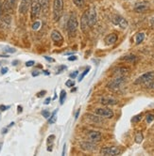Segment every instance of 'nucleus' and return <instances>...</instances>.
<instances>
[{
    "label": "nucleus",
    "mask_w": 154,
    "mask_h": 156,
    "mask_svg": "<svg viewBox=\"0 0 154 156\" xmlns=\"http://www.w3.org/2000/svg\"><path fill=\"white\" fill-rule=\"evenodd\" d=\"M40 27H41V22L36 21V22H34V23H33V25H32V29H33V30H38L40 28Z\"/></svg>",
    "instance_id": "obj_30"
},
{
    "label": "nucleus",
    "mask_w": 154,
    "mask_h": 156,
    "mask_svg": "<svg viewBox=\"0 0 154 156\" xmlns=\"http://www.w3.org/2000/svg\"><path fill=\"white\" fill-rule=\"evenodd\" d=\"M3 12H4V4L2 1H0V23H1V20L3 17Z\"/></svg>",
    "instance_id": "obj_28"
},
{
    "label": "nucleus",
    "mask_w": 154,
    "mask_h": 156,
    "mask_svg": "<svg viewBox=\"0 0 154 156\" xmlns=\"http://www.w3.org/2000/svg\"><path fill=\"white\" fill-rule=\"evenodd\" d=\"M63 0H54L53 2V18L54 21H59L62 15Z\"/></svg>",
    "instance_id": "obj_2"
},
{
    "label": "nucleus",
    "mask_w": 154,
    "mask_h": 156,
    "mask_svg": "<svg viewBox=\"0 0 154 156\" xmlns=\"http://www.w3.org/2000/svg\"><path fill=\"white\" fill-rule=\"evenodd\" d=\"M120 152L121 151L117 147H105L100 150V154L106 156H115L120 154Z\"/></svg>",
    "instance_id": "obj_5"
},
{
    "label": "nucleus",
    "mask_w": 154,
    "mask_h": 156,
    "mask_svg": "<svg viewBox=\"0 0 154 156\" xmlns=\"http://www.w3.org/2000/svg\"><path fill=\"white\" fill-rule=\"evenodd\" d=\"M77 58H77L76 55H71V57L68 58V60L69 61H73V60H77Z\"/></svg>",
    "instance_id": "obj_43"
},
{
    "label": "nucleus",
    "mask_w": 154,
    "mask_h": 156,
    "mask_svg": "<svg viewBox=\"0 0 154 156\" xmlns=\"http://www.w3.org/2000/svg\"><path fill=\"white\" fill-rule=\"evenodd\" d=\"M80 112H81V109H79L78 111H77V113H76V116H75V119H77L79 118V115H80Z\"/></svg>",
    "instance_id": "obj_46"
},
{
    "label": "nucleus",
    "mask_w": 154,
    "mask_h": 156,
    "mask_svg": "<svg viewBox=\"0 0 154 156\" xmlns=\"http://www.w3.org/2000/svg\"><path fill=\"white\" fill-rule=\"evenodd\" d=\"M143 138H144V136H143L142 133H138L137 135H136V136H135V142L138 143V144H140L143 141Z\"/></svg>",
    "instance_id": "obj_27"
},
{
    "label": "nucleus",
    "mask_w": 154,
    "mask_h": 156,
    "mask_svg": "<svg viewBox=\"0 0 154 156\" xmlns=\"http://www.w3.org/2000/svg\"><path fill=\"white\" fill-rule=\"evenodd\" d=\"M122 60H126L128 62H134L137 60V57L134 55H125V57H123Z\"/></svg>",
    "instance_id": "obj_20"
},
{
    "label": "nucleus",
    "mask_w": 154,
    "mask_h": 156,
    "mask_svg": "<svg viewBox=\"0 0 154 156\" xmlns=\"http://www.w3.org/2000/svg\"><path fill=\"white\" fill-rule=\"evenodd\" d=\"M31 19L32 20H35L41 13V3H40V0H32V3H31Z\"/></svg>",
    "instance_id": "obj_4"
},
{
    "label": "nucleus",
    "mask_w": 154,
    "mask_h": 156,
    "mask_svg": "<svg viewBox=\"0 0 154 156\" xmlns=\"http://www.w3.org/2000/svg\"><path fill=\"white\" fill-rule=\"evenodd\" d=\"M46 93H47L46 90H43V91H41V92H38V93H37V97H38V98H41V97H43V95H45Z\"/></svg>",
    "instance_id": "obj_39"
},
{
    "label": "nucleus",
    "mask_w": 154,
    "mask_h": 156,
    "mask_svg": "<svg viewBox=\"0 0 154 156\" xmlns=\"http://www.w3.org/2000/svg\"><path fill=\"white\" fill-rule=\"evenodd\" d=\"M41 8L43 13H47L49 9V0H40Z\"/></svg>",
    "instance_id": "obj_19"
},
{
    "label": "nucleus",
    "mask_w": 154,
    "mask_h": 156,
    "mask_svg": "<svg viewBox=\"0 0 154 156\" xmlns=\"http://www.w3.org/2000/svg\"><path fill=\"white\" fill-rule=\"evenodd\" d=\"M78 27H79V22H78V18H77V15L75 12H73L70 15V18L68 20L67 23V31L70 37H75L77 30H78Z\"/></svg>",
    "instance_id": "obj_1"
},
{
    "label": "nucleus",
    "mask_w": 154,
    "mask_h": 156,
    "mask_svg": "<svg viewBox=\"0 0 154 156\" xmlns=\"http://www.w3.org/2000/svg\"><path fill=\"white\" fill-rule=\"evenodd\" d=\"M31 3H32V0H20V4L18 8L19 12L21 14H26L28 12L29 7L31 6Z\"/></svg>",
    "instance_id": "obj_9"
},
{
    "label": "nucleus",
    "mask_w": 154,
    "mask_h": 156,
    "mask_svg": "<svg viewBox=\"0 0 154 156\" xmlns=\"http://www.w3.org/2000/svg\"><path fill=\"white\" fill-rule=\"evenodd\" d=\"M65 97H66V92H65V90H62L61 91V96H60V104L61 105L63 104Z\"/></svg>",
    "instance_id": "obj_26"
},
{
    "label": "nucleus",
    "mask_w": 154,
    "mask_h": 156,
    "mask_svg": "<svg viewBox=\"0 0 154 156\" xmlns=\"http://www.w3.org/2000/svg\"><path fill=\"white\" fill-rule=\"evenodd\" d=\"M145 39V33L143 32H140L138 34H136L135 36V41H136V44H140Z\"/></svg>",
    "instance_id": "obj_22"
},
{
    "label": "nucleus",
    "mask_w": 154,
    "mask_h": 156,
    "mask_svg": "<svg viewBox=\"0 0 154 156\" xmlns=\"http://www.w3.org/2000/svg\"><path fill=\"white\" fill-rule=\"evenodd\" d=\"M89 71H90V67H88V68H87V69L82 73H81V75L79 77V81H80V82H81V81H82V79L84 78V76H85L88 73H89Z\"/></svg>",
    "instance_id": "obj_29"
},
{
    "label": "nucleus",
    "mask_w": 154,
    "mask_h": 156,
    "mask_svg": "<svg viewBox=\"0 0 154 156\" xmlns=\"http://www.w3.org/2000/svg\"><path fill=\"white\" fill-rule=\"evenodd\" d=\"M17 5V0H5L4 3V12L12 13Z\"/></svg>",
    "instance_id": "obj_7"
},
{
    "label": "nucleus",
    "mask_w": 154,
    "mask_h": 156,
    "mask_svg": "<svg viewBox=\"0 0 154 156\" xmlns=\"http://www.w3.org/2000/svg\"><path fill=\"white\" fill-rule=\"evenodd\" d=\"M51 39H52V41H55V42H62V41H63L62 36L61 35V33H60L58 30H54V31H52V33H51Z\"/></svg>",
    "instance_id": "obj_17"
},
{
    "label": "nucleus",
    "mask_w": 154,
    "mask_h": 156,
    "mask_svg": "<svg viewBox=\"0 0 154 156\" xmlns=\"http://www.w3.org/2000/svg\"><path fill=\"white\" fill-rule=\"evenodd\" d=\"M56 113H57V110H56V111H54V113H53L52 116L50 117V119H49V120H48V123H49V124H53V123H55V122H56V119H57V118H56Z\"/></svg>",
    "instance_id": "obj_23"
},
{
    "label": "nucleus",
    "mask_w": 154,
    "mask_h": 156,
    "mask_svg": "<svg viewBox=\"0 0 154 156\" xmlns=\"http://www.w3.org/2000/svg\"><path fill=\"white\" fill-rule=\"evenodd\" d=\"M8 71H9V69L7 68V67H5V68H2V69H1V73H2V74H5V73H8Z\"/></svg>",
    "instance_id": "obj_42"
},
{
    "label": "nucleus",
    "mask_w": 154,
    "mask_h": 156,
    "mask_svg": "<svg viewBox=\"0 0 154 156\" xmlns=\"http://www.w3.org/2000/svg\"><path fill=\"white\" fill-rule=\"evenodd\" d=\"M1 148H2V144L0 143V151H1Z\"/></svg>",
    "instance_id": "obj_54"
},
{
    "label": "nucleus",
    "mask_w": 154,
    "mask_h": 156,
    "mask_svg": "<svg viewBox=\"0 0 154 156\" xmlns=\"http://www.w3.org/2000/svg\"><path fill=\"white\" fill-rule=\"evenodd\" d=\"M64 152H65V144H64V146H63V150H62V155H64Z\"/></svg>",
    "instance_id": "obj_52"
},
{
    "label": "nucleus",
    "mask_w": 154,
    "mask_h": 156,
    "mask_svg": "<svg viewBox=\"0 0 154 156\" xmlns=\"http://www.w3.org/2000/svg\"><path fill=\"white\" fill-rule=\"evenodd\" d=\"M78 74H79V72L78 71H76V72H74V73H70V78H73V79H75V78L78 76Z\"/></svg>",
    "instance_id": "obj_36"
},
{
    "label": "nucleus",
    "mask_w": 154,
    "mask_h": 156,
    "mask_svg": "<svg viewBox=\"0 0 154 156\" xmlns=\"http://www.w3.org/2000/svg\"><path fill=\"white\" fill-rule=\"evenodd\" d=\"M42 115L43 116V118H46V119H48L50 117V113L48 112L47 110H43L42 111Z\"/></svg>",
    "instance_id": "obj_34"
},
{
    "label": "nucleus",
    "mask_w": 154,
    "mask_h": 156,
    "mask_svg": "<svg viewBox=\"0 0 154 156\" xmlns=\"http://www.w3.org/2000/svg\"><path fill=\"white\" fill-rule=\"evenodd\" d=\"M34 65V61L33 60H29V61H27L26 62V66L27 67H31Z\"/></svg>",
    "instance_id": "obj_38"
},
{
    "label": "nucleus",
    "mask_w": 154,
    "mask_h": 156,
    "mask_svg": "<svg viewBox=\"0 0 154 156\" xmlns=\"http://www.w3.org/2000/svg\"><path fill=\"white\" fill-rule=\"evenodd\" d=\"M17 108H18V113H21V112H22V109H23V108H22V106H20V105H19Z\"/></svg>",
    "instance_id": "obj_48"
},
{
    "label": "nucleus",
    "mask_w": 154,
    "mask_h": 156,
    "mask_svg": "<svg viewBox=\"0 0 154 156\" xmlns=\"http://www.w3.org/2000/svg\"><path fill=\"white\" fill-rule=\"evenodd\" d=\"M117 41V35L115 34V33H112V34H109L106 38H105V43L107 45H112V44L115 43Z\"/></svg>",
    "instance_id": "obj_16"
},
{
    "label": "nucleus",
    "mask_w": 154,
    "mask_h": 156,
    "mask_svg": "<svg viewBox=\"0 0 154 156\" xmlns=\"http://www.w3.org/2000/svg\"><path fill=\"white\" fill-rule=\"evenodd\" d=\"M142 117H143V114H139L137 116H134L133 118V119H131V121H133V122H138L139 120H141Z\"/></svg>",
    "instance_id": "obj_32"
},
{
    "label": "nucleus",
    "mask_w": 154,
    "mask_h": 156,
    "mask_svg": "<svg viewBox=\"0 0 154 156\" xmlns=\"http://www.w3.org/2000/svg\"><path fill=\"white\" fill-rule=\"evenodd\" d=\"M64 69H66V66H64V65L61 66L60 68H59V70H58V72H57V73H62V70H64Z\"/></svg>",
    "instance_id": "obj_40"
},
{
    "label": "nucleus",
    "mask_w": 154,
    "mask_h": 156,
    "mask_svg": "<svg viewBox=\"0 0 154 156\" xmlns=\"http://www.w3.org/2000/svg\"><path fill=\"white\" fill-rule=\"evenodd\" d=\"M113 23L116 26H119L121 28H127L128 27V22L125 18H123L120 15H115L113 18Z\"/></svg>",
    "instance_id": "obj_10"
},
{
    "label": "nucleus",
    "mask_w": 154,
    "mask_h": 156,
    "mask_svg": "<svg viewBox=\"0 0 154 156\" xmlns=\"http://www.w3.org/2000/svg\"><path fill=\"white\" fill-rule=\"evenodd\" d=\"M100 102L104 105H114L117 104V100H115L114 98H108V97H106V98H102Z\"/></svg>",
    "instance_id": "obj_18"
},
{
    "label": "nucleus",
    "mask_w": 154,
    "mask_h": 156,
    "mask_svg": "<svg viewBox=\"0 0 154 156\" xmlns=\"http://www.w3.org/2000/svg\"><path fill=\"white\" fill-rule=\"evenodd\" d=\"M4 51L7 52V53H9V54H13V53L16 52V50L14 48H12V47H6Z\"/></svg>",
    "instance_id": "obj_33"
},
{
    "label": "nucleus",
    "mask_w": 154,
    "mask_h": 156,
    "mask_svg": "<svg viewBox=\"0 0 154 156\" xmlns=\"http://www.w3.org/2000/svg\"><path fill=\"white\" fill-rule=\"evenodd\" d=\"M73 1H74V4L79 8H81L85 3V0H73Z\"/></svg>",
    "instance_id": "obj_25"
},
{
    "label": "nucleus",
    "mask_w": 154,
    "mask_h": 156,
    "mask_svg": "<svg viewBox=\"0 0 154 156\" xmlns=\"http://www.w3.org/2000/svg\"><path fill=\"white\" fill-rule=\"evenodd\" d=\"M88 137H89L91 142H100L101 140V133L97 131H91L88 133Z\"/></svg>",
    "instance_id": "obj_14"
},
{
    "label": "nucleus",
    "mask_w": 154,
    "mask_h": 156,
    "mask_svg": "<svg viewBox=\"0 0 154 156\" xmlns=\"http://www.w3.org/2000/svg\"><path fill=\"white\" fill-rule=\"evenodd\" d=\"M50 101H51V99H50V98H47V99L46 100V101H45V105H48Z\"/></svg>",
    "instance_id": "obj_47"
},
{
    "label": "nucleus",
    "mask_w": 154,
    "mask_h": 156,
    "mask_svg": "<svg viewBox=\"0 0 154 156\" xmlns=\"http://www.w3.org/2000/svg\"><path fill=\"white\" fill-rule=\"evenodd\" d=\"M14 125V122H12L10 124H9V126H8V128H9V127H12V126H13Z\"/></svg>",
    "instance_id": "obj_50"
},
{
    "label": "nucleus",
    "mask_w": 154,
    "mask_h": 156,
    "mask_svg": "<svg viewBox=\"0 0 154 156\" xmlns=\"http://www.w3.org/2000/svg\"><path fill=\"white\" fill-rule=\"evenodd\" d=\"M43 73H45L46 75H49V73H48V71H43Z\"/></svg>",
    "instance_id": "obj_51"
},
{
    "label": "nucleus",
    "mask_w": 154,
    "mask_h": 156,
    "mask_svg": "<svg viewBox=\"0 0 154 156\" xmlns=\"http://www.w3.org/2000/svg\"><path fill=\"white\" fill-rule=\"evenodd\" d=\"M55 139V136H50L47 138V151H52V147H53V142Z\"/></svg>",
    "instance_id": "obj_21"
},
{
    "label": "nucleus",
    "mask_w": 154,
    "mask_h": 156,
    "mask_svg": "<svg viewBox=\"0 0 154 156\" xmlns=\"http://www.w3.org/2000/svg\"><path fill=\"white\" fill-rule=\"evenodd\" d=\"M149 8V4L146 1H141L135 4L134 6V12L137 13H142V12H145Z\"/></svg>",
    "instance_id": "obj_11"
},
{
    "label": "nucleus",
    "mask_w": 154,
    "mask_h": 156,
    "mask_svg": "<svg viewBox=\"0 0 154 156\" xmlns=\"http://www.w3.org/2000/svg\"><path fill=\"white\" fill-rule=\"evenodd\" d=\"M9 106H5V105H0V111H5L7 109H9Z\"/></svg>",
    "instance_id": "obj_41"
},
{
    "label": "nucleus",
    "mask_w": 154,
    "mask_h": 156,
    "mask_svg": "<svg viewBox=\"0 0 154 156\" xmlns=\"http://www.w3.org/2000/svg\"><path fill=\"white\" fill-rule=\"evenodd\" d=\"M17 63H18V61H17V60H14V61H13V65H14V66H15Z\"/></svg>",
    "instance_id": "obj_53"
},
{
    "label": "nucleus",
    "mask_w": 154,
    "mask_h": 156,
    "mask_svg": "<svg viewBox=\"0 0 154 156\" xmlns=\"http://www.w3.org/2000/svg\"><path fill=\"white\" fill-rule=\"evenodd\" d=\"M129 69H126V68H118V69H116V70H115V73H120V74H123V73H129Z\"/></svg>",
    "instance_id": "obj_24"
},
{
    "label": "nucleus",
    "mask_w": 154,
    "mask_h": 156,
    "mask_svg": "<svg viewBox=\"0 0 154 156\" xmlns=\"http://www.w3.org/2000/svg\"><path fill=\"white\" fill-rule=\"evenodd\" d=\"M45 58L47 60V61H50V62H54L55 60L53 59V58H49V57H47V55H46V57H45Z\"/></svg>",
    "instance_id": "obj_45"
},
{
    "label": "nucleus",
    "mask_w": 154,
    "mask_h": 156,
    "mask_svg": "<svg viewBox=\"0 0 154 156\" xmlns=\"http://www.w3.org/2000/svg\"><path fill=\"white\" fill-rule=\"evenodd\" d=\"M95 113L100 117H104V118H108V119H111L114 117L113 110L109 109V108H97V109H96Z\"/></svg>",
    "instance_id": "obj_8"
},
{
    "label": "nucleus",
    "mask_w": 154,
    "mask_h": 156,
    "mask_svg": "<svg viewBox=\"0 0 154 156\" xmlns=\"http://www.w3.org/2000/svg\"><path fill=\"white\" fill-rule=\"evenodd\" d=\"M40 74L39 71H34V72H32V76H38Z\"/></svg>",
    "instance_id": "obj_44"
},
{
    "label": "nucleus",
    "mask_w": 154,
    "mask_h": 156,
    "mask_svg": "<svg viewBox=\"0 0 154 156\" xmlns=\"http://www.w3.org/2000/svg\"><path fill=\"white\" fill-rule=\"evenodd\" d=\"M81 148L83 151H94L95 150H96V146L93 142H82L81 143Z\"/></svg>",
    "instance_id": "obj_15"
},
{
    "label": "nucleus",
    "mask_w": 154,
    "mask_h": 156,
    "mask_svg": "<svg viewBox=\"0 0 154 156\" xmlns=\"http://www.w3.org/2000/svg\"><path fill=\"white\" fill-rule=\"evenodd\" d=\"M7 132H8V127H7V128H5V129H3V130H2V133H7Z\"/></svg>",
    "instance_id": "obj_49"
},
{
    "label": "nucleus",
    "mask_w": 154,
    "mask_h": 156,
    "mask_svg": "<svg viewBox=\"0 0 154 156\" xmlns=\"http://www.w3.org/2000/svg\"><path fill=\"white\" fill-rule=\"evenodd\" d=\"M147 87L148 88H153V90H154V82H153V80L148 82V83H147Z\"/></svg>",
    "instance_id": "obj_37"
},
{
    "label": "nucleus",
    "mask_w": 154,
    "mask_h": 156,
    "mask_svg": "<svg viewBox=\"0 0 154 156\" xmlns=\"http://www.w3.org/2000/svg\"><path fill=\"white\" fill-rule=\"evenodd\" d=\"M125 81H126V78L124 76H119L116 78V79L110 82L107 87L110 88V90H117V88H119L125 83Z\"/></svg>",
    "instance_id": "obj_6"
},
{
    "label": "nucleus",
    "mask_w": 154,
    "mask_h": 156,
    "mask_svg": "<svg viewBox=\"0 0 154 156\" xmlns=\"http://www.w3.org/2000/svg\"><path fill=\"white\" fill-rule=\"evenodd\" d=\"M154 79V72H148L139 76L134 81V85H141V84H147Z\"/></svg>",
    "instance_id": "obj_3"
},
{
    "label": "nucleus",
    "mask_w": 154,
    "mask_h": 156,
    "mask_svg": "<svg viewBox=\"0 0 154 156\" xmlns=\"http://www.w3.org/2000/svg\"><path fill=\"white\" fill-rule=\"evenodd\" d=\"M74 85H75V82L73 80H68V81H66V83H65V86L68 87H72Z\"/></svg>",
    "instance_id": "obj_35"
},
{
    "label": "nucleus",
    "mask_w": 154,
    "mask_h": 156,
    "mask_svg": "<svg viewBox=\"0 0 154 156\" xmlns=\"http://www.w3.org/2000/svg\"><path fill=\"white\" fill-rule=\"evenodd\" d=\"M96 19H97V15H96V9L94 8L88 9V22H89V27H93L96 23Z\"/></svg>",
    "instance_id": "obj_12"
},
{
    "label": "nucleus",
    "mask_w": 154,
    "mask_h": 156,
    "mask_svg": "<svg viewBox=\"0 0 154 156\" xmlns=\"http://www.w3.org/2000/svg\"><path fill=\"white\" fill-rule=\"evenodd\" d=\"M81 30L86 33L88 31V28H89V22H88V10L82 14L81 19Z\"/></svg>",
    "instance_id": "obj_13"
},
{
    "label": "nucleus",
    "mask_w": 154,
    "mask_h": 156,
    "mask_svg": "<svg viewBox=\"0 0 154 156\" xmlns=\"http://www.w3.org/2000/svg\"><path fill=\"white\" fill-rule=\"evenodd\" d=\"M153 119H154V115H153V114H148V115H147L146 120H147L148 123H150L151 121H153Z\"/></svg>",
    "instance_id": "obj_31"
}]
</instances>
